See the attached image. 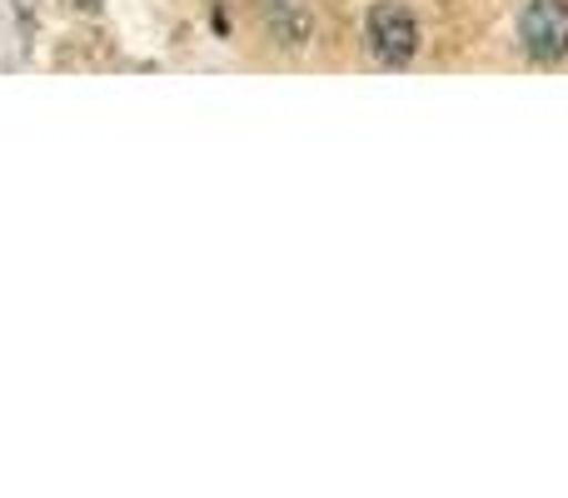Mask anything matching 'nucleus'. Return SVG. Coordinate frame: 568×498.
Returning a JSON list of instances; mask_svg holds the SVG:
<instances>
[{
	"instance_id": "f257e3e1",
	"label": "nucleus",
	"mask_w": 568,
	"mask_h": 498,
	"mask_svg": "<svg viewBox=\"0 0 568 498\" xmlns=\"http://www.w3.org/2000/svg\"><path fill=\"white\" fill-rule=\"evenodd\" d=\"M364 40H369V55L379 65H409L419 55V20L399 0H379L364 16Z\"/></svg>"
},
{
	"instance_id": "f03ea898",
	"label": "nucleus",
	"mask_w": 568,
	"mask_h": 498,
	"mask_svg": "<svg viewBox=\"0 0 568 498\" xmlns=\"http://www.w3.org/2000/svg\"><path fill=\"white\" fill-rule=\"evenodd\" d=\"M519 45L534 65H559L568 55V0H529L519 10Z\"/></svg>"
},
{
	"instance_id": "7ed1b4c3",
	"label": "nucleus",
	"mask_w": 568,
	"mask_h": 498,
	"mask_svg": "<svg viewBox=\"0 0 568 498\" xmlns=\"http://www.w3.org/2000/svg\"><path fill=\"white\" fill-rule=\"evenodd\" d=\"M255 6L265 10L275 40H284V45H304V35H310V10H304V0H255Z\"/></svg>"
},
{
	"instance_id": "20e7f679",
	"label": "nucleus",
	"mask_w": 568,
	"mask_h": 498,
	"mask_svg": "<svg viewBox=\"0 0 568 498\" xmlns=\"http://www.w3.org/2000/svg\"><path fill=\"white\" fill-rule=\"evenodd\" d=\"M80 6H85V10H100V0H80Z\"/></svg>"
}]
</instances>
